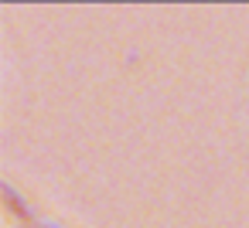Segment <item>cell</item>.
Here are the masks:
<instances>
[{
    "instance_id": "6da1fadb",
    "label": "cell",
    "mask_w": 249,
    "mask_h": 228,
    "mask_svg": "<svg viewBox=\"0 0 249 228\" xmlns=\"http://www.w3.org/2000/svg\"><path fill=\"white\" fill-rule=\"evenodd\" d=\"M4 228H52L31 218V211L18 201V194L11 187H4Z\"/></svg>"
}]
</instances>
